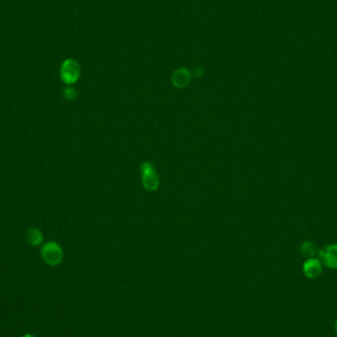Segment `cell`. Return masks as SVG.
<instances>
[{
	"label": "cell",
	"instance_id": "cell-6",
	"mask_svg": "<svg viewBox=\"0 0 337 337\" xmlns=\"http://www.w3.org/2000/svg\"><path fill=\"white\" fill-rule=\"evenodd\" d=\"M303 271L308 278H318L322 272V265L319 260L311 258L305 262L303 265Z\"/></svg>",
	"mask_w": 337,
	"mask_h": 337
},
{
	"label": "cell",
	"instance_id": "cell-3",
	"mask_svg": "<svg viewBox=\"0 0 337 337\" xmlns=\"http://www.w3.org/2000/svg\"><path fill=\"white\" fill-rule=\"evenodd\" d=\"M143 187L149 191H155L160 186L159 176L150 162H143L140 167Z\"/></svg>",
	"mask_w": 337,
	"mask_h": 337
},
{
	"label": "cell",
	"instance_id": "cell-8",
	"mask_svg": "<svg viewBox=\"0 0 337 337\" xmlns=\"http://www.w3.org/2000/svg\"><path fill=\"white\" fill-rule=\"evenodd\" d=\"M301 254L310 259L314 258L317 254V245L312 242H305L301 246Z\"/></svg>",
	"mask_w": 337,
	"mask_h": 337
},
{
	"label": "cell",
	"instance_id": "cell-12",
	"mask_svg": "<svg viewBox=\"0 0 337 337\" xmlns=\"http://www.w3.org/2000/svg\"><path fill=\"white\" fill-rule=\"evenodd\" d=\"M335 330H336V332H337V320H336V322H335Z\"/></svg>",
	"mask_w": 337,
	"mask_h": 337
},
{
	"label": "cell",
	"instance_id": "cell-11",
	"mask_svg": "<svg viewBox=\"0 0 337 337\" xmlns=\"http://www.w3.org/2000/svg\"><path fill=\"white\" fill-rule=\"evenodd\" d=\"M22 337H37V336H36V335H34V334H31V333H27V334L23 335Z\"/></svg>",
	"mask_w": 337,
	"mask_h": 337
},
{
	"label": "cell",
	"instance_id": "cell-2",
	"mask_svg": "<svg viewBox=\"0 0 337 337\" xmlns=\"http://www.w3.org/2000/svg\"><path fill=\"white\" fill-rule=\"evenodd\" d=\"M59 75L62 82H64L66 85L71 86L75 84L81 75V67L77 60L72 58L65 59L59 69Z\"/></svg>",
	"mask_w": 337,
	"mask_h": 337
},
{
	"label": "cell",
	"instance_id": "cell-9",
	"mask_svg": "<svg viewBox=\"0 0 337 337\" xmlns=\"http://www.w3.org/2000/svg\"><path fill=\"white\" fill-rule=\"evenodd\" d=\"M62 95H63L64 99L67 100V101H74V100H76V98H77V92H76V90H75L73 87H71V86L65 87L64 90H63Z\"/></svg>",
	"mask_w": 337,
	"mask_h": 337
},
{
	"label": "cell",
	"instance_id": "cell-4",
	"mask_svg": "<svg viewBox=\"0 0 337 337\" xmlns=\"http://www.w3.org/2000/svg\"><path fill=\"white\" fill-rule=\"evenodd\" d=\"M319 259L329 268H337V244H327L319 251Z\"/></svg>",
	"mask_w": 337,
	"mask_h": 337
},
{
	"label": "cell",
	"instance_id": "cell-7",
	"mask_svg": "<svg viewBox=\"0 0 337 337\" xmlns=\"http://www.w3.org/2000/svg\"><path fill=\"white\" fill-rule=\"evenodd\" d=\"M26 242L32 246H37L44 241V235L40 230L37 228H31L26 232Z\"/></svg>",
	"mask_w": 337,
	"mask_h": 337
},
{
	"label": "cell",
	"instance_id": "cell-5",
	"mask_svg": "<svg viewBox=\"0 0 337 337\" xmlns=\"http://www.w3.org/2000/svg\"><path fill=\"white\" fill-rule=\"evenodd\" d=\"M191 81V73L187 68L181 67L174 71L172 75V83L176 88L183 89L189 85Z\"/></svg>",
	"mask_w": 337,
	"mask_h": 337
},
{
	"label": "cell",
	"instance_id": "cell-10",
	"mask_svg": "<svg viewBox=\"0 0 337 337\" xmlns=\"http://www.w3.org/2000/svg\"><path fill=\"white\" fill-rule=\"evenodd\" d=\"M202 73H203V70H202V68H200V67H198V68H196V69L194 70V76H195V77H201V76H202Z\"/></svg>",
	"mask_w": 337,
	"mask_h": 337
},
{
	"label": "cell",
	"instance_id": "cell-1",
	"mask_svg": "<svg viewBox=\"0 0 337 337\" xmlns=\"http://www.w3.org/2000/svg\"><path fill=\"white\" fill-rule=\"evenodd\" d=\"M40 256L48 265L56 266L60 264L63 260V250L59 243L51 241L40 247Z\"/></svg>",
	"mask_w": 337,
	"mask_h": 337
}]
</instances>
